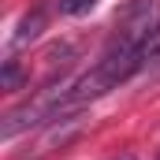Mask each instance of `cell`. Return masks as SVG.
Instances as JSON below:
<instances>
[{"mask_svg": "<svg viewBox=\"0 0 160 160\" xmlns=\"http://www.w3.org/2000/svg\"><path fill=\"white\" fill-rule=\"evenodd\" d=\"M41 26H45V15L34 11V15H26L22 19V26H19V34H15V45H26V41H34L41 34Z\"/></svg>", "mask_w": 160, "mask_h": 160, "instance_id": "1", "label": "cell"}, {"mask_svg": "<svg viewBox=\"0 0 160 160\" xmlns=\"http://www.w3.org/2000/svg\"><path fill=\"white\" fill-rule=\"evenodd\" d=\"M138 52H142V63H153V60H160V26L149 34V38L138 45Z\"/></svg>", "mask_w": 160, "mask_h": 160, "instance_id": "2", "label": "cell"}, {"mask_svg": "<svg viewBox=\"0 0 160 160\" xmlns=\"http://www.w3.org/2000/svg\"><path fill=\"white\" fill-rule=\"evenodd\" d=\"M93 4H97V0H56L60 15H71V19H75V15H86Z\"/></svg>", "mask_w": 160, "mask_h": 160, "instance_id": "3", "label": "cell"}, {"mask_svg": "<svg viewBox=\"0 0 160 160\" xmlns=\"http://www.w3.org/2000/svg\"><path fill=\"white\" fill-rule=\"evenodd\" d=\"M4 89H19V63L15 60H8V67H4Z\"/></svg>", "mask_w": 160, "mask_h": 160, "instance_id": "4", "label": "cell"}, {"mask_svg": "<svg viewBox=\"0 0 160 160\" xmlns=\"http://www.w3.org/2000/svg\"><path fill=\"white\" fill-rule=\"evenodd\" d=\"M123 160H134V157H130V153H127V157H123Z\"/></svg>", "mask_w": 160, "mask_h": 160, "instance_id": "5", "label": "cell"}]
</instances>
